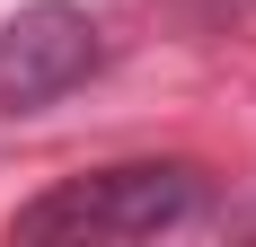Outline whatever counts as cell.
I'll use <instances>...</instances> for the list:
<instances>
[{
  "label": "cell",
  "instance_id": "cell-1",
  "mask_svg": "<svg viewBox=\"0 0 256 247\" xmlns=\"http://www.w3.org/2000/svg\"><path fill=\"white\" fill-rule=\"evenodd\" d=\"M204 203H212V186H204L194 159H115V168L62 176L36 203H18L9 238H26V247H115V238L186 230Z\"/></svg>",
  "mask_w": 256,
  "mask_h": 247
},
{
  "label": "cell",
  "instance_id": "cell-2",
  "mask_svg": "<svg viewBox=\"0 0 256 247\" xmlns=\"http://www.w3.org/2000/svg\"><path fill=\"white\" fill-rule=\"evenodd\" d=\"M98 71V18L80 0H26L18 18H0V115L71 98Z\"/></svg>",
  "mask_w": 256,
  "mask_h": 247
}]
</instances>
